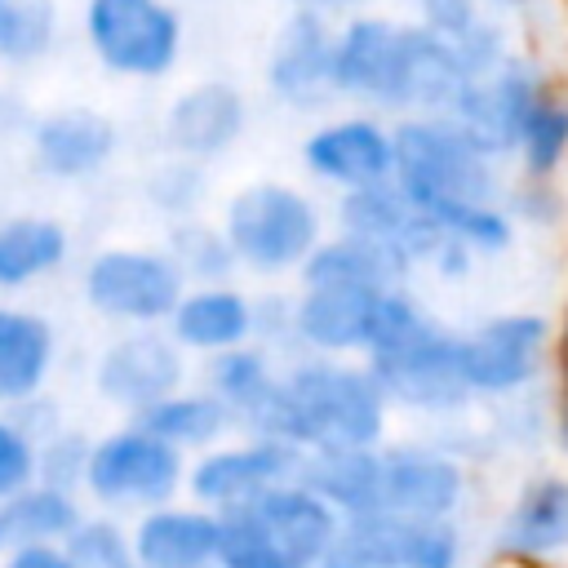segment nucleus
<instances>
[{"mask_svg": "<svg viewBox=\"0 0 568 568\" xmlns=\"http://www.w3.org/2000/svg\"><path fill=\"white\" fill-rule=\"evenodd\" d=\"M0 555H4V528H0Z\"/></svg>", "mask_w": 568, "mask_h": 568, "instance_id": "obj_48", "label": "nucleus"}, {"mask_svg": "<svg viewBox=\"0 0 568 568\" xmlns=\"http://www.w3.org/2000/svg\"><path fill=\"white\" fill-rule=\"evenodd\" d=\"M27 124H31V115L22 111V102H18L9 89H0V138L27 133Z\"/></svg>", "mask_w": 568, "mask_h": 568, "instance_id": "obj_45", "label": "nucleus"}, {"mask_svg": "<svg viewBox=\"0 0 568 568\" xmlns=\"http://www.w3.org/2000/svg\"><path fill=\"white\" fill-rule=\"evenodd\" d=\"M80 40L106 75L160 84L186 58V13L182 0H84Z\"/></svg>", "mask_w": 568, "mask_h": 568, "instance_id": "obj_8", "label": "nucleus"}, {"mask_svg": "<svg viewBox=\"0 0 568 568\" xmlns=\"http://www.w3.org/2000/svg\"><path fill=\"white\" fill-rule=\"evenodd\" d=\"M506 213L519 235H559L568 231V186L564 178H528L510 173L506 182Z\"/></svg>", "mask_w": 568, "mask_h": 568, "instance_id": "obj_36", "label": "nucleus"}, {"mask_svg": "<svg viewBox=\"0 0 568 568\" xmlns=\"http://www.w3.org/2000/svg\"><path fill=\"white\" fill-rule=\"evenodd\" d=\"M390 182L448 235L488 257H506L519 226L506 213L510 164L488 155L453 115L413 111L395 120V173Z\"/></svg>", "mask_w": 568, "mask_h": 568, "instance_id": "obj_1", "label": "nucleus"}, {"mask_svg": "<svg viewBox=\"0 0 568 568\" xmlns=\"http://www.w3.org/2000/svg\"><path fill=\"white\" fill-rule=\"evenodd\" d=\"M546 399H550V453L568 462V288L555 311V364H550Z\"/></svg>", "mask_w": 568, "mask_h": 568, "instance_id": "obj_40", "label": "nucleus"}, {"mask_svg": "<svg viewBox=\"0 0 568 568\" xmlns=\"http://www.w3.org/2000/svg\"><path fill=\"white\" fill-rule=\"evenodd\" d=\"M62 546L71 550V559L80 568H129L133 564L129 519L124 515H111V510H98V506H89L80 515V524L67 532Z\"/></svg>", "mask_w": 568, "mask_h": 568, "instance_id": "obj_37", "label": "nucleus"}, {"mask_svg": "<svg viewBox=\"0 0 568 568\" xmlns=\"http://www.w3.org/2000/svg\"><path fill=\"white\" fill-rule=\"evenodd\" d=\"M475 537L466 519L351 515L337 524L324 568H470Z\"/></svg>", "mask_w": 568, "mask_h": 568, "instance_id": "obj_13", "label": "nucleus"}, {"mask_svg": "<svg viewBox=\"0 0 568 568\" xmlns=\"http://www.w3.org/2000/svg\"><path fill=\"white\" fill-rule=\"evenodd\" d=\"M58 368V324L18 302H0V408H18L49 390Z\"/></svg>", "mask_w": 568, "mask_h": 568, "instance_id": "obj_25", "label": "nucleus"}, {"mask_svg": "<svg viewBox=\"0 0 568 568\" xmlns=\"http://www.w3.org/2000/svg\"><path fill=\"white\" fill-rule=\"evenodd\" d=\"M328 222H333V231H346V235L368 240L373 248H382L399 266V275L408 284L426 275L439 240L448 235L395 182H377V186H359V191L333 195Z\"/></svg>", "mask_w": 568, "mask_h": 568, "instance_id": "obj_20", "label": "nucleus"}, {"mask_svg": "<svg viewBox=\"0 0 568 568\" xmlns=\"http://www.w3.org/2000/svg\"><path fill=\"white\" fill-rule=\"evenodd\" d=\"M84 510H89L84 493L49 484V479H31L27 488H18L0 506L4 546H18V541H67V532L80 524Z\"/></svg>", "mask_w": 568, "mask_h": 568, "instance_id": "obj_31", "label": "nucleus"}, {"mask_svg": "<svg viewBox=\"0 0 568 568\" xmlns=\"http://www.w3.org/2000/svg\"><path fill=\"white\" fill-rule=\"evenodd\" d=\"M293 284H359V288H386V284H408L399 266L373 248L368 240H355L346 231H328L315 253L302 262Z\"/></svg>", "mask_w": 568, "mask_h": 568, "instance_id": "obj_32", "label": "nucleus"}, {"mask_svg": "<svg viewBox=\"0 0 568 568\" xmlns=\"http://www.w3.org/2000/svg\"><path fill=\"white\" fill-rule=\"evenodd\" d=\"M209 200H213V164L160 151V160H151V169L142 173V204L160 222L200 217L209 213Z\"/></svg>", "mask_w": 568, "mask_h": 568, "instance_id": "obj_33", "label": "nucleus"}, {"mask_svg": "<svg viewBox=\"0 0 568 568\" xmlns=\"http://www.w3.org/2000/svg\"><path fill=\"white\" fill-rule=\"evenodd\" d=\"M555 71H559V67H555L541 49L519 44L501 67H493V71L466 80V84L457 89V98L448 102L444 115H453L488 155H497L501 164H510L519 124H524L532 98L541 93V84H546Z\"/></svg>", "mask_w": 568, "mask_h": 568, "instance_id": "obj_18", "label": "nucleus"}, {"mask_svg": "<svg viewBox=\"0 0 568 568\" xmlns=\"http://www.w3.org/2000/svg\"><path fill=\"white\" fill-rule=\"evenodd\" d=\"M217 222L248 284H293L315 244L333 231L315 186L293 178H248L222 195Z\"/></svg>", "mask_w": 568, "mask_h": 568, "instance_id": "obj_5", "label": "nucleus"}, {"mask_svg": "<svg viewBox=\"0 0 568 568\" xmlns=\"http://www.w3.org/2000/svg\"><path fill=\"white\" fill-rule=\"evenodd\" d=\"M510 173H528V178L568 173V75L564 71H555L532 98L510 151Z\"/></svg>", "mask_w": 568, "mask_h": 568, "instance_id": "obj_30", "label": "nucleus"}, {"mask_svg": "<svg viewBox=\"0 0 568 568\" xmlns=\"http://www.w3.org/2000/svg\"><path fill=\"white\" fill-rule=\"evenodd\" d=\"M342 515L302 479H284L222 515L217 568H324Z\"/></svg>", "mask_w": 568, "mask_h": 568, "instance_id": "obj_6", "label": "nucleus"}, {"mask_svg": "<svg viewBox=\"0 0 568 568\" xmlns=\"http://www.w3.org/2000/svg\"><path fill=\"white\" fill-rule=\"evenodd\" d=\"M248 129H253L248 93L226 75H200L164 102L155 138H160V151H169V155L222 164L226 155L240 151Z\"/></svg>", "mask_w": 568, "mask_h": 568, "instance_id": "obj_19", "label": "nucleus"}, {"mask_svg": "<svg viewBox=\"0 0 568 568\" xmlns=\"http://www.w3.org/2000/svg\"><path fill=\"white\" fill-rule=\"evenodd\" d=\"M302 470V448L266 435V430H231L213 448L195 453L186 462V497L226 515L235 506L257 501L284 479H297Z\"/></svg>", "mask_w": 568, "mask_h": 568, "instance_id": "obj_17", "label": "nucleus"}, {"mask_svg": "<svg viewBox=\"0 0 568 568\" xmlns=\"http://www.w3.org/2000/svg\"><path fill=\"white\" fill-rule=\"evenodd\" d=\"M457 333L462 328L430 311L413 284H390L382 293L377 324L359 359L382 382L395 417L430 430L475 404L462 377Z\"/></svg>", "mask_w": 568, "mask_h": 568, "instance_id": "obj_3", "label": "nucleus"}, {"mask_svg": "<svg viewBox=\"0 0 568 568\" xmlns=\"http://www.w3.org/2000/svg\"><path fill=\"white\" fill-rule=\"evenodd\" d=\"M297 479L311 484L342 519L373 515L382 506L377 448H320V453H302Z\"/></svg>", "mask_w": 568, "mask_h": 568, "instance_id": "obj_29", "label": "nucleus"}, {"mask_svg": "<svg viewBox=\"0 0 568 568\" xmlns=\"http://www.w3.org/2000/svg\"><path fill=\"white\" fill-rule=\"evenodd\" d=\"M479 4L497 18H506L528 49H541V36L550 27H559V13H564V0H479Z\"/></svg>", "mask_w": 568, "mask_h": 568, "instance_id": "obj_43", "label": "nucleus"}, {"mask_svg": "<svg viewBox=\"0 0 568 568\" xmlns=\"http://www.w3.org/2000/svg\"><path fill=\"white\" fill-rule=\"evenodd\" d=\"M129 568H151V564H138V559H133V564H129Z\"/></svg>", "mask_w": 568, "mask_h": 568, "instance_id": "obj_47", "label": "nucleus"}, {"mask_svg": "<svg viewBox=\"0 0 568 568\" xmlns=\"http://www.w3.org/2000/svg\"><path fill=\"white\" fill-rule=\"evenodd\" d=\"M120 142L124 138H120L115 115H106L102 106H89V102L49 106V111L31 115V124H27L31 169L58 186H80V182L102 178L115 164Z\"/></svg>", "mask_w": 568, "mask_h": 568, "instance_id": "obj_21", "label": "nucleus"}, {"mask_svg": "<svg viewBox=\"0 0 568 568\" xmlns=\"http://www.w3.org/2000/svg\"><path fill=\"white\" fill-rule=\"evenodd\" d=\"M186 453L164 444L138 417L115 422L111 430L93 435L89 466H84V501L111 515H142L173 497H186Z\"/></svg>", "mask_w": 568, "mask_h": 568, "instance_id": "obj_9", "label": "nucleus"}, {"mask_svg": "<svg viewBox=\"0 0 568 568\" xmlns=\"http://www.w3.org/2000/svg\"><path fill=\"white\" fill-rule=\"evenodd\" d=\"M133 532V559L151 568H217V546H222V515L191 501L173 497L164 506H151L129 519Z\"/></svg>", "mask_w": 568, "mask_h": 568, "instance_id": "obj_24", "label": "nucleus"}, {"mask_svg": "<svg viewBox=\"0 0 568 568\" xmlns=\"http://www.w3.org/2000/svg\"><path fill=\"white\" fill-rule=\"evenodd\" d=\"M253 337L280 355H293V288L257 284L253 297Z\"/></svg>", "mask_w": 568, "mask_h": 568, "instance_id": "obj_41", "label": "nucleus"}, {"mask_svg": "<svg viewBox=\"0 0 568 568\" xmlns=\"http://www.w3.org/2000/svg\"><path fill=\"white\" fill-rule=\"evenodd\" d=\"M89 448H93V435L62 422L53 426L44 439H40V457H36V479H49V484H62V488H75L84 484V466H89Z\"/></svg>", "mask_w": 568, "mask_h": 568, "instance_id": "obj_38", "label": "nucleus"}, {"mask_svg": "<svg viewBox=\"0 0 568 568\" xmlns=\"http://www.w3.org/2000/svg\"><path fill=\"white\" fill-rule=\"evenodd\" d=\"M138 422H142L146 430H155L164 444L182 448L186 457H195V453L213 448L217 439H226L231 430H240L235 417H231V408H226L209 386H200L195 377H191L186 386L169 390L164 399H155L151 408H142Z\"/></svg>", "mask_w": 568, "mask_h": 568, "instance_id": "obj_28", "label": "nucleus"}, {"mask_svg": "<svg viewBox=\"0 0 568 568\" xmlns=\"http://www.w3.org/2000/svg\"><path fill=\"white\" fill-rule=\"evenodd\" d=\"M186 275L164 244H98L80 266V302L115 328H155L173 315Z\"/></svg>", "mask_w": 568, "mask_h": 568, "instance_id": "obj_10", "label": "nucleus"}, {"mask_svg": "<svg viewBox=\"0 0 568 568\" xmlns=\"http://www.w3.org/2000/svg\"><path fill=\"white\" fill-rule=\"evenodd\" d=\"M280 368H284V355L253 337V342H240L231 351L200 359L195 382L209 386L231 408L240 430H262V422L275 404V390H280Z\"/></svg>", "mask_w": 568, "mask_h": 568, "instance_id": "obj_26", "label": "nucleus"}, {"mask_svg": "<svg viewBox=\"0 0 568 568\" xmlns=\"http://www.w3.org/2000/svg\"><path fill=\"white\" fill-rule=\"evenodd\" d=\"M195 377V359L173 342L164 324L155 328H115L93 364H89V386L98 404H106L120 417H138L169 390L186 386Z\"/></svg>", "mask_w": 568, "mask_h": 568, "instance_id": "obj_16", "label": "nucleus"}, {"mask_svg": "<svg viewBox=\"0 0 568 568\" xmlns=\"http://www.w3.org/2000/svg\"><path fill=\"white\" fill-rule=\"evenodd\" d=\"M395 408L359 355H311L293 351L280 368L275 404L262 422L266 435L320 448H377L395 435Z\"/></svg>", "mask_w": 568, "mask_h": 568, "instance_id": "obj_4", "label": "nucleus"}, {"mask_svg": "<svg viewBox=\"0 0 568 568\" xmlns=\"http://www.w3.org/2000/svg\"><path fill=\"white\" fill-rule=\"evenodd\" d=\"M386 288L293 284V351H311V355H364Z\"/></svg>", "mask_w": 568, "mask_h": 568, "instance_id": "obj_22", "label": "nucleus"}, {"mask_svg": "<svg viewBox=\"0 0 568 568\" xmlns=\"http://www.w3.org/2000/svg\"><path fill=\"white\" fill-rule=\"evenodd\" d=\"M297 169L315 191L342 195L390 182L395 173V120L337 102L315 115L297 138Z\"/></svg>", "mask_w": 568, "mask_h": 568, "instance_id": "obj_14", "label": "nucleus"}, {"mask_svg": "<svg viewBox=\"0 0 568 568\" xmlns=\"http://www.w3.org/2000/svg\"><path fill=\"white\" fill-rule=\"evenodd\" d=\"M62 40L58 0H0V67H40Z\"/></svg>", "mask_w": 568, "mask_h": 568, "instance_id": "obj_35", "label": "nucleus"}, {"mask_svg": "<svg viewBox=\"0 0 568 568\" xmlns=\"http://www.w3.org/2000/svg\"><path fill=\"white\" fill-rule=\"evenodd\" d=\"M284 9H315V13H328V18H342L359 4H373V0H280Z\"/></svg>", "mask_w": 568, "mask_h": 568, "instance_id": "obj_46", "label": "nucleus"}, {"mask_svg": "<svg viewBox=\"0 0 568 568\" xmlns=\"http://www.w3.org/2000/svg\"><path fill=\"white\" fill-rule=\"evenodd\" d=\"M484 550L493 568H568V462H528L501 497Z\"/></svg>", "mask_w": 568, "mask_h": 568, "instance_id": "obj_12", "label": "nucleus"}, {"mask_svg": "<svg viewBox=\"0 0 568 568\" xmlns=\"http://www.w3.org/2000/svg\"><path fill=\"white\" fill-rule=\"evenodd\" d=\"M253 297H257V288L244 284V275L213 280V284H186L173 315L164 320V328L200 364L217 351L253 342Z\"/></svg>", "mask_w": 568, "mask_h": 568, "instance_id": "obj_23", "label": "nucleus"}, {"mask_svg": "<svg viewBox=\"0 0 568 568\" xmlns=\"http://www.w3.org/2000/svg\"><path fill=\"white\" fill-rule=\"evenodd\" d=\"M0 568H80L62 541H18L4 546Z\"/></svg>", "mask_w": 568, "mask_h": 568, "instance_id": "obj_44", "label": "nucleus"}, {"mask_svg": "<svg viewBox=\"0 0 568 568\" xmlns=\"http://www.w3.org/2000/svg\"><path fill=\"white\" fill-rule=\"evenodd\" d=\"M36 457H40V439L13 413L0 408V506L36 479Z\"/></svg>", "mask_w": 568, "mask_h": 568, "instance_id": "obj_39", "label": "nucleus"}, {"mask_svg": "<svg viewBox=\"0 0 568 568\" xmlns=\"http://www.w3.org/2000/svg\"><path fill=\"white\" fill-rule=\"evenodd\" d=\"M382 466V506L404 519H466L479 506V470L462 462L430 430L390 435L377 444Z\"/></svg>", "mask_w": 568, "mask_h": 568, "instance_id": "obj_11", "label": "nucleus"}, {"mask_svg": "<svg viewBox=\"0 0 568 568\" xmlns=\"http://www.w3.org/2000/svg\"><path fill=\"white\" fill-rule=\"evenodd\" d=\"M462 377L475 404H510L546 390L555 364V315L541 306H501L457 333Z\"/></svg>", "mask_w": 568, "mask_h": 568, "instance_id": "obj_7", "label": "nucleus"}, {"mask_svg": "<svg viewBox=\"0 0 568 568\" xmlns=\"http://www.w3.org/2000/svg\"><path fill=\"white\" fill-rule=\"evenodd\" d=\"M333 27L337 18L315 9H284L280 22L271 27L262 53V89L280 111L315 120L337 106Z\"/></svg>", "mask_w": 568, "mask_h": 568, "instance_id": "obj_15", "label": "nucleus"}, {"mask_svg": "<svg viewBox=\"0 0 568 568\" xmlns=\"http://www.w3.org/2000/svg\"><path fill=\"white\" fill-rule=\"evenodd\" d=\"M408 18L422 22L426 31L444 36V40H462L470 27H479L488 18V9L479 0H404Z\"/></svg>", "mask_w": 568, "mask_h": 568, "instance_id": "obj_42", "label": "nucleus"}, {"mask_svg": "<svg viewBox=\"0 0 568 568\" xmlns=\"http://www.w3.org/2000/svg\"><path fill=\"white\" fill-rule=\"evenodd\" d=\"M333 84L337 102L399 120L413 111H448L466 71L444 36L408 13L359 4L333 27Z\"/></svg>", "mask_w": 568, "mask_h": 568, "instance_id": "obj_2", "label": "nucleus"}, {"mask_svg": "<svg viewBox=\"0 0 568 568\" xmlns=\"http://www.w3.org/2000/svg\"><path fill=\"white\" fill-rule=\"evenodd\" d=\"M71 226L53 213L0 217V293H22L71 262Z\"/></svg>", "mask_w": 568, "mask_h": 568, "instance_id": "obj_27", "label": "nucleus"}, {"mask_svg": "<svg viewBox=\"0 0 568 568\" xmlns=\"http://www.w3.org/2000/svg\"><path fill=\"white\" fill-rule=\"evenodd\" d=\"M169 257L178 262V271L186 275V284H213V280H235L240 262L235 248L222 231L217 217L200 213V217H182V222H164V240Z\"/></svg>", "mask_w": 568, "mask_h": 568, "instance_id": "obj_34", "label": "nucleus"}]
</instances>
